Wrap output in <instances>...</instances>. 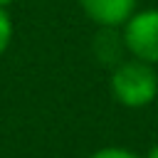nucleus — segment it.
<instances>
[{
  "mask_svg": "<svg viewBox=\"0 0 158 158\" xmlns=\"http://www.w3.org/2000/svg\"><path fill=\"white\" fill-rule=\"evenodd\" d=\"M109 89L116 104L126 109H143L158 96V72L153 69V64L131 57L111 69Z\"/></svg>",
  "mask_w": 158,
  "mask_h": 158,
  "instance_id": "nucleus-1",
  "label": "nucleus"
},
{
  "mask_svg": "<svg viewBox=\"0 0 158 158\" xmlns=\"http://www.w3.org/2000/svg\"><path fill=\"white\" fill-rule=\"evenodd\" d=\"M121 40L131 57L158 64V7L136 10L121 25Z\"/></svg>",
  "mask_w": 158,
  "mask_h": 158,
  "instance_id": "nucleus-2",
  "label": "nucleus"
},
{
  "mask_svg": "<svg viewBox=\"0 0 158 158\" xmlns=\"http://www.w3.org/2000/svg\"><path fill=\"white\" fill-rule=\"evenodd\" d=\"M77 2L94 25L116 30L138 10V0H77Z\"/></svg>",
  "mask_w": 158,
  "mask_h": 158,
  "instance_id": "nucleus-3",
  "label": "nucleus"
},
{
  "mask_svg": "<svg viewBox=\"0 0 158 158\" xmlns=\"http://www.w3.org/2000/svg\"><path fill=\"white\" fill-rule=\"evenodd\" d=\"M12 35H15L12 17H10L7 7H0V57L10 49V44H12Z\"/></svg>",
  "mask_w": 158,
  "mask_h": 158,
  "instance_id": "nucleus-4",
  "label": "nucleus"
},
{
  "mask_svg": "<svg viewBox=\"0 0 158 158\" xmlns=\"http://www.w3.org/2000/svg\"><path fill=\"white\" fill-rule=\"evenodd\" d=\"M89 158H141V156L123 146H104V148H96Z\"/></svg>",
  "mask_w": 158,
  "mask_h": 158,
  "instance_id": "nucleus-5",
  "label": "nucleus"
},
{
  "mask_svg": "<svg viewBox=\"0 0 158 158\" xmlns=\"http://www.w3.org/2000/svg\"><path fill=\"white\" fill-rule=\"evenodd\" d=\"M143 158H158V143H153V146L148 148V153H146Z\"/></svg>",
  "mask_w": 158,
  "mask_h": 158,
  "instance_id": "nucleus-6",
  "label": "nucleus"
},
{
  "mask_svg": "<svg viewBox=\"0 0 158 158\" xmlns=\"http://www.w3.org/2000/svg\"><path fill=\"white\" fill-rule=\"evenodd\" d=\"M12 2H15V0H0V7H10Z\"/></svg>",
  "mask_w": 158,
  "mask_h": 158,
  "instance_id": "nucleus-7",
  "label": "nucleus"
}]
</instances>
